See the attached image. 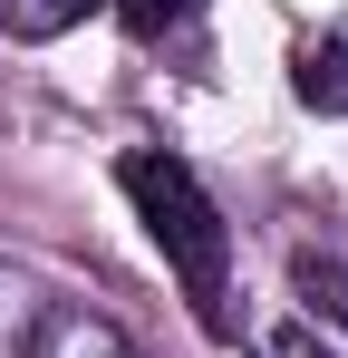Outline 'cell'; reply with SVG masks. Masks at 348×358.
Masks as SVG:
<instances>
[{
	"mask_svg": "<svg viewBox=\"0 0 348 358\" xmlns=\"http://www.w3.org/2000/svg\"><path fill=\"white\" fill-rule=\"evenodd\" d=\"M116 184H126V203L145 213V233H155V252L174 262V281L194 291V310H203V329H232V233L223 213H213V194L194 184V165L184 155H165V145H136L126 165H116Z\"/></svg>",
	"mask_w": 348,
	"mask_h": 358,
	"instance_id": "6da1fadb",
	"label": "cell"
},
{
	"mask_svg": "<svg viewBox=\"0 0 348 358\" xmlns=\"http://www.w3.org/2000/svg\"><path fill=\"white\" fill-rule=\"evenodd\" d=\"M29 358H145V349H136L116 320H97V310H39Z\"/></svg>",
	"mask_w": 348,
	"mask_h": 358,
	"instance_id": "7a4b0ae2",
	"label": "cell"
},
{
	"mask_svg": "<svg viewBox=\"0 0 348 358\" xmlns=\"http://www.w3.org/2000/svg\"><path fill=\"white\" fill-rule=\"evenodd\" d=\"M290 97L319 107V117H348V39H300L290 49Z\"/></svg>",
	"mask_w": 348,
	"mask_h": 358,
	"instance_id": "3957f363",
	"label": "cell"
},
{
	"mask_svg": "<svg viewBox=\"0 0 348 358\" xmlns=\"http://www.w3.org/2000/svg\"><path fill=\"white\" fill-rule=\"evenodd\" d=\"M97 0H0V29L10 39H58V29H78Z\"/></svg>",
	"mask_w": 348,
	"mask_h": 358,
	"instance_id": "277c9868",
	"label": "cell"
},
{
	"mask_svg": "<svg viewBox=\"0 0 348 358\" xmlns=\"http://www.w3.org/2000/svg\"><path fill=\"white\" fill-rule=\"evenodd\" d=\"M290 281H300V300H310V310H329V320L348 329V262H319V252H300V262H290Z\"/></svg>",
	"mask_w": 348,
	"mask_h": 358,
	"instance_id": "5b68a950",
	"label": "cell"
},
{
	"mask_svg": "<svg viewBox=\"0 0 348 358\" xmlns=\"http://www.w3.org/2000/svg\"><path fill=\"white\" fill-rule=\"evenodd\" d=\"M116 20H126L136 39H165V29H184V20H194V0H116Z\"/></svg>",
	"mask_w": 348,
	"mask_h": 358,
	"instance_id": "8992f818",
	"label": "cell"
},
{
	"mask_svg": "<svg viewBox=\"0 0 348 358\" xmlns=\"http://www.w3.org/2000/svg\"><path fill=\"white\" fill-rule=\"evenodd\" d=\"M261 358H339V349H319L310 329H281V339H271V349H261Z\"/></svg>",
	"mask_w": 348,
	"mask_h": 358,
	"instance_id": "52a82bcc",
	"label": "cell"
},
{
	"mask_svg": "<svg viewBox=\"0 0 348 358\" xmlns=\"http://www.w3.org/2000/svg\"><path fill=\"white\" fill-rule=\"evenodd\" d=\"M0 358H10V310H0Z\"/></svg>",
	"mask_w": 348,
	"mask_h": 358,
	"instance_id": "ba28073f",
	"label": "cell"
}]
</instances>
